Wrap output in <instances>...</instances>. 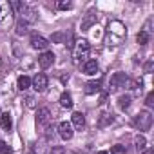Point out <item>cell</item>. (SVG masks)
<instances>
[{
  "label": "cell",
  "mask_w": 154,
  "mask_h": 154,
  "mask_svg": "<svg viewBox=\"0 0 154 154\" xmlns=\"http://www.w3.org/2000/svg\"><path fill=\"white\" fill-rule=\"evenodd\" d=\"M0 154H11V147L6 141H0Z\"/></svg>",
  "instance_id": "cell-27"
},
{
  "label": "cell",
  "mask_w": 154,
  "mask_h": 154,
  "mask_svg": "<svg viewBox=\"0 0 154 154\" xmlns=\"http://www.w3.org/2000/svg\"><path fill=\"white\" fill-rule=\"evenodd\" d=\"M82 71H84V74H87V76L96 74V72H98V62H96V60H85Z\"/></svg>",
  "instance_id": "cell-12"
},
{
  "label": "cell",
  "mask_w": 154,
  "mask_h": 154,
  "mask_svg": "<svg viewBox=\"0 0 154 154\" xmlns=\"http://www.w3.org/2000/svg\"><path fill=\"white\" fill-rule=\"evenodd\" d=\"M49 123H51V112H49V109H45V107L38 109L36 111V125L38 127H47Z\"/></svg>",
  "instance_id": "cell-8"
},
{
  "label": "cell",
  "mask_w": 154,
  "mask_h": 154,
  "mask_svg": "<svg viewBox=\"0 0 154 154\" xmlns=\"http://www.w3.org/2000/svg\"><path fill=\"white\" fill-rule=\"evenodd\" d=\"M152 67H154V63H152V60H149V62L145 63V72H150V71H152Z\"/></svg>",
  "instance_id": "cell-32"
},
{
  "label": "cell",
  "mask_w": 154,
  "mask_h": 154,
  "mask_svg": "<svg viewBox=\"0 0 154 154\" xmlns=\"http://www.w3.org/2000/svg\"><path fill=\"white\" fill-rule=\"evenodd\" d=\"M47 76L44 74V72H38V74H35V78L31 80V85H33V89L36 91V93H44L45 89H47Z\"/></svg>",
  "instance_id": "cell-6"
},
{
  "label": "cell",
  "mask_w": 154,
  "mask_h": 154,
  "mask_svg": "<svg viewBox=\"0 0 154 154\" xmlns=\"http://www.w3.org/2000/svg\"><path fill=\"white\" fill-rule=\"evenodd\" d=\"M96 13L94 11H89L87 15H85V18H84V22H82V31H89L94 24H96Z\"/></svg>",
  "instance_id": "cell-13"
},
{
  "label": "cell",
  "mask_w": 154,
  "mask_h": 154,
  "mask_svg": "<svg viewBox=\"0 0 154 154\" xmlns=\"http://www.w3.org/2000/svg\"><path fill=\"white\" fill-rule=\"evenodd\" d=\"M8 20H11V8H9V2L0 0V24H6Z\"/></svg>",
  "instance_id": "cell-11"
},
{
  "label": "cell",
  "mask_w": 154,
  "mask_h": 154,
  "mask_svg": "<svg viewBox=\"0 0 154 154\" xmlns=\"http://www.w3.org/2000/svg\"><path fill=\"white\" fill-rule=\"evenodd\" d=\"M143 154H152V150H150V149H145V150H143Z\"/></svg>",
  "instance_id": "cell-33"
},
{
  "label": "cell",
  "mask_w": 154,
  "mask_h": 154,
  "mask_svg": "<svg viewBox=\"0 0 154 154\" xmlns=\"http://www.w3.org/2000/svg\"><path fill=\"white\" fill-rule=\"evenodd\" d=\"M17 85H18L20 91H27L31 87V78H29V76H26V74H22V76H18Z\"/></svg>",
  "instance_id": "cell-15"
},
{
  "label": "cell",
  "mask_w": 154,
  "mask_h": 154,
  "mask_svg": "<svg viewBox=\"0 0 154 154\" xmlns=\"http://www.w3.org/2000/svg\"><path fill=\"white\" fill-rule=\"evenodd\" d=\"M0 125H2V129H6V131H11V127H13V120H11V114H9V112L0 114Z\"/></svg>",
  "instance_id": "cell-16"
},
{
  "label": "cell",
  "mask_w": 154,
  "mask_h": 154,
  "mask_svg": "<svg viewBox=\"0 0 154 154\" xmlns=\"http://www.w3.org/2000/svg\"><path fill=\"white\" fill-rule=\"evenodd\" d=\"M60 105H62L63 109H71V107H72V98H71L69 93H63V94L60 96Z\"/></svg>",
  "instance_id": "cell-18"
},
{
  "label": "cell",
  "mask_w": 154,
  "mask_h": 154,
  "mask_svg": "<svg viewBox=\"0 0 154 154\" xmlns=\"http://www.w3.org/2000/svg\"><path fill=\"white\" fill-rule=\"evenodd\" d=\"M132 125L138 129V131H149L152 127V114L149 111H140L134 120H132Z\"/></svg>",
  "instance_id": "cell-3"
},
{
  "label": "cell",
  "mask_w": 154,
  "mask_h": 154,
  "mask_svg": "<svg viewBox=\"0 0 154 154\" xmlns=\"http://www.w3.org/2000/svg\"><path fill=\"white\" fill-rule=\"evenodd\" d=\"M127 84H129L131 91H134V93H141V87H143V82H141V80L134 78V80H129Z\"/></svg>",
  "instance_id": "cell-21"
},
{
  "label": "cell",
  "mask_w": 154,
  "mask_h": 154,
  "mask_svg": "<svg viewBox=\"0 0 154 154\" xmlns=\"http://www.w3.org/2000/svg\"><path fill=\"white\" fill-rule=\"evenodd\" d=\"M118 105H120L122 111H127V109L131 107V96H129V94H122V96L118 98Z\"/></svg>",
  "instance_id": "cell-19"
},
{
  "label": "cell",
  "mask_w": 154,
  "mask_h": 154,
  "mask_svg": "<svg viewBox=\"0 0 154 154\" xmlns=\"http://www.w3.org/2000/svg\"><path fill=\"white\" fill-rule=\"evenodd\" d=\"M31 45H33V49L45 51L47 45H49V42H47V38H44L42 35H33V36H31Z\"/></svg>",
  "instance_id": "cell-10"
},
{
  "label": "cell",
  "mask_w": 154,
  "mask_h": 154,
  "mask_svg": "<svg viewBox=\"0 0 154 154\" xmlns=\"http://www.w3.org/2000/svg\"><path fill=\"white\" fill-rule=\"evenodd\" d=\"M145 103H147V107H152V105H154V93H149V94H147Z\"/></svg>",
  "instance_id": "cell-30"
},
{
  "label": "cell",
  "mask_w": 154,
  "mask_h": 154,
  "mask_svg": "<svg viewBox=\"0 0 154 154\" xmlns=\"http://www.w3.org/2000/svg\"><path fill=\"white\" fill-rule=\"evenodd\" d=\"M89 51H91V45H89V42H87V40H76L74 49H72V58H74V63L84 62V60L89 56Z\"/></svg>",
  "instance_id": "cell-2"
},
{
  "label": "cell",
  "mask_w": 154,
  "mask_h": 154,
  "mask_svg": "<svg viewBox=\"0 0 154 154\" xmlns=\"http://www.w3.org/2000/svg\"><path fill=\"white\" fill-rule=\"evenodd\" d=\"M111 154H127V150H125V147H123V145H112Z\"/></svg>",
  "instance_id": "cell-26"
},
{
  "label": "cell",
  "mask_w": 154,
  "mask_h": 154,
  "mask_svg": "<svg viewBox=\"0 0 154 154\" xmlns=\"http://www.w3.org/2000/svg\"><path fill=\"white\" fill-rule=\"evenodd\" d=\"M18 15H20V20L26 22L27 26H29V24H35L36 18H38V11H36V8L31 6V4H22Z\"/></svg>",
  "instance_id": "cell-4"
},
{
  "label": "cell",
  "mask_w": 154,
  "mask_h": 154,
  "mask_svg": "<svg viewBox=\"0 0 154 154\" xmlns=\"http://www.w3.org/2000/svg\"><path fill=\"white\" fill-rule=\"evenodd\" d=\"M51 154H65V149H63L62 145H54V147L51 149Z\"/></svg>",
  "instance_id": "cell-29"
},
{
  "label": "cell",
  "mask_w": 154,
  "mask_h": 154,
  "mask_svg": "<svg viewBox=\"0 0 154 154\" xmlns=\"http://www.w3.org/2000/svg\"><path fill=\"white\" fill-rule=\"evenodd\" d=\"M58 134H60V138H62L63 141H69V140L72 138V134H74L72 125H71L69 122H60V123H58Z\"/></svg>",
  "instance_id": "cell-7"
},
{
  "label": "cell",
  "mask_w": 154,
  "mask_h": 154,
  "mask_svg": "<svg viewBox=\"0 0 154 154\" xmlns=\"http://www.w3.org/2000/svg\"><path fill=\"white\" fill-rule=\"evenodd\" d=\"M111 123H112V114H109V112H103L98 120V127H107Z\"/></svg>",
  "instance_id": "cell-20"
},
{
  "label": "cell",
  "mask_w": 154,
  "mask_h": 154,
  "mask_svg": "<svg viewBox=\"0 0 154 154\" xmlns=\"http://www.w3.org/2000/svg\"><path fill=\"white\" fill-rule=\"evenodd\" d=\"M127 82H129V78H127L125 72H114L111 76V82H109V91L111 93H118L122 87L127 85Z\"/></svg>",
  "instance_id": "cell-5"
},
{
  "label": "cell",
  "mask_w": 154,
  "mask_h": 154,
  "mask_svg": "<svg viewBox=\"0 0 154 154\" xmlns=\"http://www.w3.org/2000/svg\"><path fill=\"white\" fill-rule=\"evenodd\" d=\"M149 38H150V35H149V33L140 31V33H138V36H136V42H138L140 45H145V44H149Z\"/></svg>",
  "instance_id": "cell-24"
},
{
  "label": "cell",
  "mask_w": 154,
  "mask_h": 154,
  "mask_svg": "<svg viewBox=\"0 0 154 154\" xmlns=\"http://www.w3.org/2000/svg\"><path fill=\"white\" fill-rule=\"evenodd\" d=\"M125 36H127V27L120 20H112L107 27V33H105V44L116 47L123 42Z\"/></svg>",
  "instance_id": "cell-1"
},
{
  "label": "cell",
  "mask_w": 154,
  "mask_h": 154,
  "mask_svg": "<svg viewBox=\"0 0 154 154\" xmlns=\"http://www.w3.org/2000/svg\"><path fill=\"white\" fill-rule=\"evenodd\" d=\"M71 122H72V125H74L76 129H84V125H85V116H84L82 112H72Z\"/></svg>",
  "instance_id": "cell-14"
},
{
  "label": "cell",
  "mask_w": 154,
  "mask_h": 154,
  "mask_svg": "<svg viewBox=\"0 0 154 154\" xmlns=\"http://www.w3.org/2000/svg\"><path fill=\"white\" fill-rule=\"evenodd\" d=\"M53 63H54V54H53L51 51H44V53L38 56V65H40L42 69H49Z\"/></svg>",
  "instance_id": "cell-9"
},
{
  "label": "cell",
  "mask_w": 154,
  "mask_h": 154,
  "mask_svg": "<svg viewBox=\"0 0 154 154\" xmlns=\"http://www.w3.org/2000/svg\"><path fill=\"white\" fill-rule=\"evenodd\" d=\"M98 154H109V152H105V150H100V152H98Z\"/></svg>",
  "instance_id": "cell-34"
},
{
  "label": "cell",
  "mask_w": 154,
  "mask_h": 154,
  "mask_svg": "<svg viewBox=\"0 0 154 154\" xmlns=\"http://www.w3.org/2000/svg\"><path fill=\"white\" fill-rule=\"evenodd\" d=\"M134 141H136V149H138L140 152H143V150H145V145H147V140H145V136H143V134H138Z\"/></svg>",
  "instance_id": "cell-23"
},
{
  "label": "cell",
  "mask_w": 154,
  "mask_h": 154,
  "mask_svg": "<svg viewBox=\"0 0 154 154\" xmlns=\"http://www.w3.org/2000/svg\"><path fill=\"white\" fill-rule=\"evenodd\" d=\"M27 33H29V26H27L26 22L18 20V22H17V35L22 36V35H27Z\"/></svg>",
  "instance_id": "cell-22"
},
{
  "label": "cell",
  "mask_w": 154,
  "mask_h": 154,
  "mask_svg": "<svg viewBox=\"0 0 154 154\" xmlns=\"http://www.w3.org/2000/svg\"><path fill=\"white\" fill-rule=\"evenodd\" d=\"M63 40H65V35H63V33H54V35H53V42L63 44Z\"/></svg>",
  "instance_id": "cell-28"
},
{
  "label": "cell",
  "mask_w": 154,
  "mask_h": 154,
  "mask_svg": "<svg viewBox=\"0 0 154 154\" xmlns=\"http://www.w3.org/2000/svg\"><path fill=\"white\" fill-rule=\"evenodd\" d=\"M26 103H27V107L33 109V107H35V98H33V96H27V98H26Z\"/></svg>",
  "instance_id": "cell-31"
},
{
  "label": "cell",
  "mask_w": 154,
  "mask_h": 154,
  "mask_svg": "<svg viewBox=\"0 0 154 154\" xmlns=\"http://www.w3.org/2000/svg\"><path fill=\"white\" fill-rule=\"evenodd\" d=\"M56 8L65 11V9H71V8H72V4L69 2V0H60V2H56Z\"/></svg>",
  "instance_id": "cell-25"
},
{
  "label": "cell",
  "mask_w": 154,
  "mask_h": 154,
  "mask_svg": "<svg viewBox=\"0 0 154 154\" xmlns=\"http://www.w3.org/2000/svg\"><path fill=\"white\" fill-rule=\"evenodd\" d=\"M100 89H102L100 82H87L84 91H85V94H96V93H100Z\"/></svg>",
  "instance_id": "cell-17"
}]
</instances>
